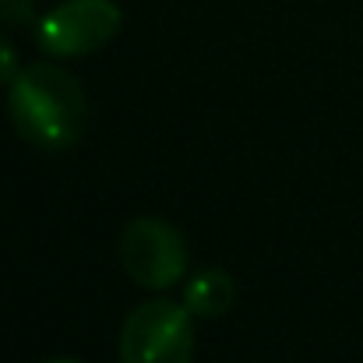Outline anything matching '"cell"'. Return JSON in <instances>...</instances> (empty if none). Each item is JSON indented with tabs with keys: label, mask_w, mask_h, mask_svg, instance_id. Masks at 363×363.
<instances>
[{
	"label": "cell",
	"mask_w": 363,
	"mask_h": 363,
	"mask_svg": "<svg viewBox=\"0 0 363 363\" xmlns=\"http://www.w3.org/2000/svg\"><path fill=\"white\" fill-rule=\"evenodd\" d=\"M14 78H18V57L7 46V39L0 35V85H11Z\"/></svg>",
	"instance_id": "obj_7"
},
{
	"label": "cell",
	"mask_w": 363,
	"mask_h": 363,
	"mask_svg": "<svg viewBox=\"0 0 363 363\" xmlns=\"http://www.w3.org/2000/svg\"><path fill=\"white\" fill-rule=\"evenodd\" d=\"M7 113L28 145L43 152H64L85 134L89 99L78 78L64 67L32 64L11 82Z\"/></svg>",
	"instance_id": "obj_1"
},
{
	"label": "cell",
	"mask_w": 363,
	"mask_h": 363,
	"mask_svg": "<svg viewBox=\"0 0 363 363\" xmlns=\"http://www.w3.org/2000/svg\"><path fill=\"white\" fill-rule=\"evenodd\" d=\"M191 311L173 300H148L130 311L121 328L123 363H191Z\"/></svg>",
	"instance_id": "obj_2"
},
{
	"label": "cell",
	"mask_w": 363,
	"mask_h": 363,
	"mask_svg": "<svg viewBox=\"0 0 363 363\" xmlns=\"http://www.w3.org/2000/svg\"><path fill=\"white\" fill-rule=\"evenodd\" d=\"M46 363H78V360H46Z\"/></svg>",
	"instance_id": "obj_8"
},
{
	"label": "cell",
	"mask_w": 363,
	"mask_h": 363,
	"mask_svg": "<svg viewBox=\"0 0 363 363\" xmlns=\"http://www.w3.org/2000/svg\"><path fill=\"white\" fill-rule=\"evenodd\" d=\"M121 21L113 0H67L35 21V43L50 57H85L103 50L121 32Z\"/></svg>",
	"instance_id": "obj_3"
},
{
	"label": "cell",
	"mask_w": 363,
	"mask_h": 363,
	"mask_svg": "<svg viewBox=\"0 0 363 363\" xmlns=\"http://www.w3.org/2000/svg\"><path fill=\"white\" fill-rule=\"evenodd\" d=\"M121 264L123 272L145 289H169L187 272V247L184 237L152 216L127 223L121 237Z\"/></svg>",
	"instance_id": "obj_4"
},
{
	"label": "cell",
	"mask_w": 363,
	"mask_h": 363,
	"mask_svg": "<svg viewBox=\"0 0 363 363\" xmlns=\"http://www.w3.org/2000/svg\"><path fill=\"white\" fill-rule=\"evenodd\" d=\"M233 296H237L233 279L223 268H205V272H198L187 282L184 307L191 314H198V318H219V314H226L233 307Z\"/></svg>",
	"instance_id": "obj_5"
},
{
	"label": "cell",
	"mask_w": 363,
	"mask_h": 363,
	"mask_svg": "<svg viewBox=\"0 0 363 363\" xmlns=\"http://www.w3.org/2000/svg\"><path fill=\"white\" fill-rule=\"evenodd\" d=\"M4 25H35V0H0Z\"/></svg>",
	"instance_id": "obj_6"
}]
</instances>
